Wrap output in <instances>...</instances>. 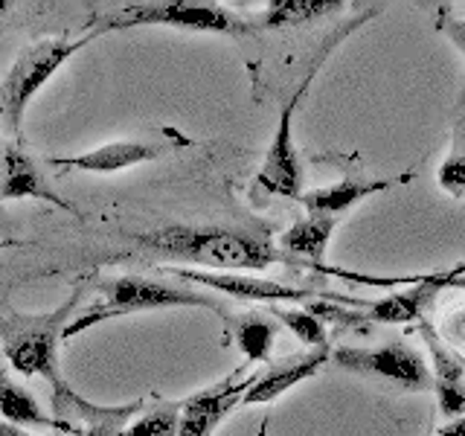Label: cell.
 <instances>
[{
	"label": "cell",
	"mask_w": 465,
	"mask_h": 436,
	"mask_svg": "<svg viewBox=\"0 0 465 436\" xmlns=\"http://www.w3.org/2000/svg\"><path fill=\"white\" fill-rule=\"evenodd\" d=\"M18 242H12V239H6V242H0V251H6V247H15Z\"/></svg>",
	"instance_id": "obj_29"
},
{
	"label": "cell",
	"mask_w": 465,
	"mask_h": 436,
	"mask_svg": "<svg viewBox=\"0 0 465 436\" xmlns=\"http://www.w3.org/2000/svg\"><path fill=\"white\" fill-rule=\"evenodd\" d=\"M421 332H425V343L430 349V378L436 399H440V413L457 419L465 413V367L430 326H421Z\"/></svg>",
	"instance_id": "obj_13"
},
{
	"label": "cell",
	"mask_w": 465,
	"mask_h": 436,
	"mask_svg": "<svg viewBox=\"0 0 465 436\" xmlns=\"http://www.w3.org/2000/svg\"><path fill=\"white\" fill-rule=\"evenodd\" d=\"M392 183L390 181H358V178H346L338 181L331 186L323 189H312V193H302L300 203L305 207V213L312 215H329V218H338L341 213L352 210L355 203H361L363 198H372L378 193H384Z\"/></svg>",
	"instance_id": "obj_14"
},
{
	"label": "cell",
	"mask_w": 465,
	"mask_h": 436,
	"mask_svg": "<svg viewBox=\"0 0 465 436\" xmlns=\"http://www.w3.org/2000/svg\"><path fill=\"white\" fill-rule=\"evenodd\" d=\"M96 38H99L96 33H87L76 41L44 38L38 44H29V47L15 58L6 79L0 82V128L18 137L29 102L38 96L41 87L47 84L73 55L84 50L87 44H94Z\"/></svg>",
	"instance_id": "obj_5"
},
{
	"label": "cell",
	"mask_w": 465,
	"mask_h": 436,
	"mask_svg": "<svg viewBox=\"0 0 465 436\" xmlns=\"http://www.w3.org/2000/svg\"><path fill=\"white\" fill-rule=\"evenodd\" d=\"M331 358V349L326 346H314L309 352L300 355H288L282 361H273L265 372L253 375V384L247 387L242 407H253V404H271L273 399H280L282 392H288L291 387L302 384L305 378L317 375L323 370V363Z\"/></svg>",
	"instance_id": "obj_12"
},
{
	"label": "cell",
	"mask_w": 465,
	"mask_h": 436,
	"mask_svg": "<svg viewBox=\"0 0 465 436\" xmlns=\"http://www.w3.org/2000/svg\"><path fill=\"white\" fill-rule=\"evenodd\" d=\"M253 384V375L239 382L236 375L230 382H222L210 390L198 392V396L181 401V421H178V436H213L222 421L242 407V399L247 387Z\"/></svg>",
	"instance_id": "obj_10"
},
{
	"label": "cell",
	"mask_w": 465,
	"mask_h": 436,
	"mask_svg": "<svg viewBox=\"0 0 465 436\" xmlns=\"http://www.w3.org/2000/svg\"><path fill=\"white\" fill-rule=\"evenodd\" d=\"M232 338H236L239 349L244 352L247 361L262 363L271 358L273 338H276V326L273 320L262 317V314H247L232 323Z\"/></svg>",
	"instance_id": "obj_19"
},
{
	"label": "cell",
	"mask_w": 465,
	"mask_h": 436,
	"mask_svg": "<svg viewBox=\"0 0 465 436\" xmlns=\"http://www.w3.org/2000/svg\"><path fill=\"white\" fill-rule=\"evenodd\" d=\"M0 152H4V145H0Z\"/></svg>",
	"instance_id": "obj_31"
},
{
	"label": "cell",
	"mask_w": 465,
	"mask_h": 436,
	"mask_svg": "<svg viewBox=\"0 0 465 436\" xmlns=\"http://www.w3.org/2000/svg\"><path fill=\"white\" fill-rule=\"evenodd\" d=\"M440 26L445 29V35L454 41L460 47V53L465 55V21H457V18H450V15H442Z\"/></svg>",
	"instance_id": "obj_23"
},
{
	"label": "cell",
	"mask_w": 465,
	"mask_h": 436,
	"mask_svg": "<svg viewBox=\"0 0 465 436\" xmlns=\"http://www.w3.org/2000/svg\"><path fill=\"white\" fill-rule=\"evenodd\" d=\"M0 416H4V421H9V425H18V428L64 431L62 421L50 413H44L33 392L21 384H15L4 370H0Z\"/></svg>",
	"instance_id": "obj_16"
},
{
	"label": "cell",
	"mask_w": 465,
	"mask_h": 436,
	"mask_svg": "<svg viewBox=\"0 0 465 436\" xmlns=\"http://www.w3.org/2000/svg\"><path fill=\"white\" fill-rule=\"evenodd\" d=\"M436 436H465V413L457 416V419H450L448 425L440 433H436Z\"/></svg>",
	"instance_id": "obj_24"
},
{
	"label": "cell",
	"mask_w": 465,
	"mask_h": 436,
	"mask_svg": "<svg viewBox=\"0 0 465 436\" xmlns=\"http://www.w3.org/2000/svg\"><path fill=\"white\" fill-rule=\"evenodd\" d=\"M320 62L309 70V76L300 82V87L285 102V108L280 114V123H276V134L273 143L265 154V164H262L251 195L253 198H294L300 201L302 195V169H300V157H297V145H294V114L300 99L309 91V84L314 79Z\"/></svg>",
	"instance_id": "obj_7"
},
{
	"label": "cell",
	"mask_w": 465,
	"mask_h": 436,
	"mask_svg": "<svg viewBox=\"0 0 465 436\" xmlns=\"http://www.w3.org/2000/svg\"><path fill=\"white\" fill-rule=\"evenodd\" d=\"M137 247L145 253L172 262H193L201 268L218 271H262L273 262H291L271 239L236 227L215 224H169L152 233L134 236Z\"/></svg>",
	"instance_id": "obj_1"
},
{
	"label": "cell",
	"mask_w": 465,
	"mask_h": 436,
	"mask_svg": "<svg viewBox=\"0 0 465 436\" xmlns=\"http://www.w3.org/2000/svg\"><path fill=\"white\" fill-rule=\"evenodd\" d=\"M134 26H169V29H189V33H218L232 38L259 33L256 21H247L222 4H195V0L125 4L111 12H94V18L87 21V33H96L102 38L108 33H120V29H134Z\"/></svg>",
	"instance_id": "obj_4"
},
{
	"label": "cell",
	"mask_w": 465,
	"mask_h": 436,
	"mask_svg": "<svg viewBox=\"0 0 465 436\" xmlns=\"http://www.w3.org/2000/svg\"><path fill=\"white\" fill-rule=\"evenodd\" d=\"M436 181H440V186L450 198H465V108L454 131V145H450L448 160L436 172Z\"/></svg>",
	"instance_id": "obj_21"
},
{
	"label": "cell",
	"mask_w": 465,
	"mask_h": 436,
	"mask_svg": "<svg viewBox=\"0 0 465 436\" xmlns=\"http://www.w3.org/2000/svg\"><path fill=\"white\" fill-rule=\"evenodd\" d=\"M193 145L186 134H181L178 128L172 125H160L152 137H140V140H114L105 145H96L91 152L73 154V157H50L53 169L62 172H94V174H114L140 164H152L166 154L183 152Z\"/></svg>",
	"instance_id": "obj_6"
},
{
	"label": "cell",
	"mask_w": 465,
	"mask_h": 436,
	"mask_svg": "<svg viewBox=\"0 0 465 436\" xmlns=\"http://www.w3.org/2000/svg\"><path fill=\"white\" fill-rule=\"evenodd\" d=\"M24 198H35V201H47L53 207L82 215L79 207H73L67 198H62L55 189L47 183V178L41 174L38 164L26 154L24 145H6L0 152V201H24Z\"/></svg>",
	"instance_id": "obj_11"
},
{
	"label": "cell",
	"mask_w": 465,
	"mask_h": 436,
	"mask_svg": "<svg viewBox=\"0 0 465 436\" xmlns=\"http://www.w3.org/2000/svg\"><path fill=\"white\" fill-rule=\"evenodd\" d=\"M346 9L343 0H271L256 21L259 29H285V26H300L312 24L317 18H326Z\"/></svg>",
	"instance_id": "obj_17"
},
{
	"label": "cell",
	"mask_w": 465,
	"mask_h": 436,
	"mask_svg": "<svg viewBox=\"0 0 465 436\" xmlns=\"http://www.w3.org/2000/svg\"><path fill=\"white\" fill-rule=\"evenodd\" d=\"M84 291H76L67 302L47 314H9L0 317V338H4V355L21 375H38L53 387V404L62 416L82 413L87 404L76 390H70L64 375L58 372V343H62V332L76 314V302Z\"/></svg>",
	"instance_id": "obj_2"
},
{
	"label": "cell",
	"mask_w": 465,
	"mask_h": 436,
	"mask_svg": "<svg viewBox=\"0 0 465 436\" xmlns=\"http://www.w3.org/2000/svg\"><path fill=\"white\" fill-rule=\"evenodd\" d=\"M442 285H454V288H462L465 291V276H448Z\"/></svg>",
	"instance_id": "obj_27"
},
{
	"label": "cell",
	"mask_w": 465,
	"mask_h": 436,
	"mask_svg": "<svg viewBox=\"0 0 465 436\" xmlns=\"http://www.w3.org/2000/svg\"><path fill=\"white\" fill-rule=\"evenodd\" d=\"M331 361L338 363L341 370L367 375V378H381V382H390L413 392L433 390L428 361L407 343H387L378 349L341 346L331 352Z\"/></svg>",
	"instance_id": "obj_8"
},
{
	"label": "cell",
	"mask_w": 465,
	"mask_h": 436,
	"mask_svg": "<svg viewBox=\"0 0 465 436\" xmlns=\"http://www.w3.org/2000/svg\"><path fill=\"white\" fill-rule=\"evenodd\" d=\"M181 404H163L140 411L137 419H131L123 436H178Z\"/></svg>",
	"instance_id": "obj_20"
},
{
	"label": "cell",
	"mask_w": 465,
	"mask_h": 436,
	"mask_svg": "<svg viewBox=\"0 0 465 436\" xmlns=\"http://www.w3.org/2000/svg\"><path fill=\"white\" fill-rule=\"evenodd\" d=\"M334 224L338 218H329V215H305L300 222L291 224L282 236H280V251L291 259V256H300V259H309L314 265H320L326 256V247L329 239L334 233Z\"/></svg>",
	"instance_id": "obj_15"
},
{
	"label": "cell",
	"mask_w": 465,
	"mask_h": 436,
	"mask_svg": "<svg viewBox=\"0 0 465 436\" xmlns=\"http://www.w3.org/2000/svg\"><path fill=\"white\" fill-rule=\"evenodd\" d=\"M430 294V282H421L419 288H411V291H401V294H390V297H381L375 302H355L361 305L367 314H361V320H372V323H411L421 314V305H425Z\"/></svg>",
	"instance_id": "obj_18"
},
{
	"label": "cell",
	"mask_w": 465,
	"mask_h": 436,
	"mask_svg": "<svg viewBox=\"0 0 465 436\" xmlns=\"http://www.w3.org/2000/svg\"><path fill=\"white\" fill-rule=\"evenodd\" d=\"M268 425H271V419H262V428H259L256 436H268Z\"/></svg>",
	"instance_id": "obj_28"
},
{
	"label": "cell",
	"mask_w": 465,
	"mask_h": 436,
	"mask_svg": "<svg viewBox=\"0 0 465 436\" xmlns=\"http://www.w3.org/2000/svg\"><path fill=\"white\" fill-rule=\"evenodd\" d=\"M82 436H123V431H105V428H87Z\"/></svg>",
	"instance_id": "obj_26"
},
{
	"label": "cell",
	"mask_w": 465,
	"mask_h": 436,
	"mask_svg": "<svg viewBox=\"0 0 465 436\" xmlns=\"http://www.w3.org/2000/svg\"><path fill=\"white\" fill-rule=\"evenodd\" d=\"M160 309H207V312H218L222 317L227 314L218 300L186 285L154 282V280H143V276H116V280L96 285V297L84 309H76V314L70 317V323L62 332V343L79 338L82 332L105 323V320L128 317L137 312H160Z\"/></svg>",
	"instance_id": "obj_3"
},
{
	"label": "cell",
	"mask_w": 465,
	"mask_h": 436,
	"mask_svg": "<svg viewBox=\"0 0 465 436\" xmlns=\"http://www.w3.org/2000/svg\"><path fill=\"white\" fill-rule=\"evenodd\" d=\"M271 314L294 332V338H300L305 346L314 349V346H326L329 343L323 320H320L317 314H312L309 309H280V305H273Z\"/></svg>",
	"instance_id": "obj_22"
},
{
	"label": "cell",
	"mask_w": 465,
	"mask_h": 436,
	"mask_svg": "<svg viewBox=\"0 0 465 436\" xmlns=\"http://www.w3.org/2000/svg\"><path fill=\"white\" fill-rule=\"evenodd\" d=\"M0 436H33V433L24 431V428H18V425H9V421L0 419Z\"/></svg>",
	"instance_id": "obj_25"
},
{
	"label": "cell",
	"mask_w": 465,
	"mask_h": 436,
	"mask_svg": "<svg viewBox=\"0 0 465 436\" xmlns=\"http://www.w3.org/2000/svg\"><path fill=\"white\" fill-rule=\"evenodd\" d=\"M169 271L183 282H195V285L218 291V294H227L232 300H247V302L276 305V302H302L314 297V291L291 288V285H280V282L259 280V276H247V273H232V271H186V268H169Z\"/></svg>",
	"instance_id": "obj_9"
},
{
	"label": "cell",
	"mask_w": 465,
	"mask_h": 436,
	"mask_svg": "<svg viewBox=\"0 0 465 436\" xmlns=\"http://www.w3.org/2000/svg\"><path fill=\"white\" fill-rule=\"evenodd\" d=\"M9 9V4H6V0H0V15H4Z\"/></svg>",
	"instance_id": "obj_30"
}]
</instances>
